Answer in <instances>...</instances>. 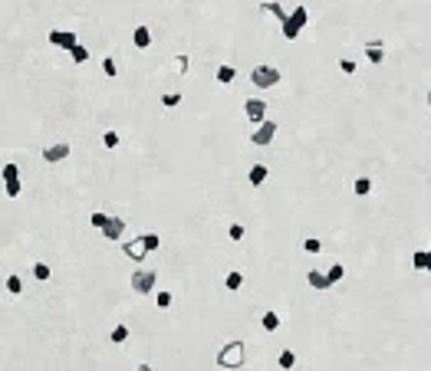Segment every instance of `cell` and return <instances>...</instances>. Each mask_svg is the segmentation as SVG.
Wrapping results in <instances>:
<instances>
[{"label": "cell", "mask_w": 431, "mask_h": 371, "mask_svg": "<svg viewBox=\"0 0 431 371\" xmlns=\"http://www.w3.org/2000/svg\"><path fill=\"white\" fill-rule=\"evenodd\" d=\"M244 358H247V345L240 339H231L227 345H221V352H218V365L221 368H240Z\"/></svg>", "instance_id": "obj_1"}, {"label": "cell", "mask_w": 431, "mask_h": 371, "mask_svg": "<svg viewBox=\"0 0 431 371\" xmlns=\"http://www.w3.org/2000/svg\"><path fill=\"white\" fill-rule=\"evenodd\" d=\"M306 20H310L306 7H296V10L283 20V40H296V37H300V30L306 26Z\"/></svg>", "instance_id": "obj_2"}, {"label": "cell", "mask_w": 431, "mask_h": 371, "mask_svg": "<svg viewBox=\"0 0 431 371\" xmlns=\"http://www.w3.org/2000/svg\"><path fill=\"white\" fill-rule=\"evenodd\" d=\"M250 82H254L257 89H273L276 82H280V69L276 66H257L254 73H250Z\"/></svg>", "instance_id": "obj_3"}, {"label": "cell", "mask_w": 431, "mask_h": 371, "mask_svg": "<svg viewBox=\"0 0 431 371\" xmlns=\"http://www.w3.org/2000/svg\"><path fill=\"white\" fill-rule=\"evenodd\" d=\"M273 138H276V122H270V118H263V122L257 125L254 131H250V145H257V148L270 145Z\"/></svg>", "instance_id": "obj_4"}, {"label": "cell", "mask_w": 431, "mask_h": 371, "mask_svg": "<svg viewBox=\"0 0 431 371\" xmlns=\"http://www.w3.org/2000/svg\"><path fill=\"white\" fill-rule=\"evenodd\" d=\"M155 279H158V276H155L151 269H135V273H132V289H135L138 296H145V292L155 289Z\"/></svg>", "instance_id": "obj_5"}, {"label": "cell", "mask_w": 431, "mask_h": 371, "mask_svg": "<svg viewBox=\"0 0 431 371\" xmlns=\"http://www.w3.org/2000/svg\"><path fill=\"white\" fill-rule=\"evenodd\" d=\"M244 115H247V122L260 125L263 118H267V102H263V99H247L244 102Z\"/></svg>", "instance_id": "obj_6"}, {"label": "cell", "mask_w": 431, "mask_h": 371, "mask_svg": "<svg viewBox=\"0 0 431 371\" xmlns=\"http://www.w3.org/2000/svg\"><path fill=\"white\" fill-rule=\"evenodd\" d=\"M125 233V220L122 217H106V223H102V237L106 240H122Z\"/></svg>", "instance_id": "obj_7"}, {"label": "cell", "mask_w": 431, "mask_h": 371, "mask_svg": "<svg viewBox=\"0 0 431 371\" xmlns=\"http://www.w3.org/2000/svg\"><path fill=\"white\" fill-rule=\"evenodd\" d=\"M66 158H69V145L66 142H56V145H50V148L43 151L46 164H59V161H66Z\"/></svg>", "instance_id": "obj_8"}, {"label": "cell", "mask_w": 431, "mask_h": 371, "mask_svg": "<svg viewBox=\"0 0 431 371\" xmlns=\"http://www.w3.org/2000/svg\"><path fill=\"white\" fill-rule=\"evenodd\" d=\"M76 43H79V40H76V33H69V30H53V33H50V46H59V50H73Z\"/></svg>", "instance_id": "obj_9"}, {"label": "cell", "mask_w": 431, "mask_h": 371, "mask_svg": "<svg viewBox=\"0 0 431 371\" xmlns=\"http://www.w3.org/2000/svg\"><path fill=\"white\" fill-rule=\"evenodd\" d=\"M122 250H125V256H129V260H138V263H142L145 256H148V247H145V240H142V237H138V240H129Z\"/></svg>", "instance_id": "obj_10"}, {"label": "cell", "mask_w": 431, "mask_h": 371, "mask_svg": "<svg viewBox=\"0 0 431 371\" xmlns=\"http://www.w3.org/2000/svg\"><path fill=\"white\" fill-rule=\"evenodd\" d=\"M365 56H369V62H382L385 59V43L382 40H369L365 43Z\"/></svg>", "instance_id": "obj_11"}, {"label": "cell", "mask_w": 431, "mask_h": 371, "mask_svg": "<svg viewBox=\"0 0 431 371\" xmlns=\"http://www.w3.org/2000/svg\"><path fill=\"white\" fill-rule=\"evenodd\" d=\"M132 43H135L138 50H148V46H151V30H148L145 23L135 26V33H132Z\"/></svg>", "instance_id": "obj_12"}, {"label": "cell", "mask_w": 431, "mask_h": 371, "mask_svg": "<svg viewBox=\"0 0 431 371\" xmlns=\"http://www.w3.org/2000/svg\"><path fill=\"white\" fill-rule=\"evenodd\" d=\"M306 283L313 286V289H319V292L329 289V276H326V273H319V269H310V273H306Z\"/></svg>", "instance_id": "obj_13"}, {"label": "cell", "mask_w": 431, "mask_h": 371, "mask_svg": "<svg viewBox=\"0 0 431 371\" xmlns=\"http://www.w3.org/2000/svg\"><path fill=\"white\" fill-rule=\"evenodd\" d=\"M188 66H191V59H188L184 53H178V56H171V62H168V69L175 76H188Z\"/></svg>", "instance_id": "obj_14"}, {"label": "cell", "mask_w": 431, "mask_h": 371, "mask_svg": "<svg viewBox=\"0 0 431 371\" xmlns=\"http://www.w3.org/2000/svg\"><path fill=\"white\" fill-rule=\"evenodd\" d=\"M267 178H270L267 164H254V167H250V174H247V181H250V184H254V187H260V184H263V181H267Z\"/></svg>", "instance_id": "obj_15"}, {"label": "cell", "mask_w": 431, "mask_h": 371, "mask_svg": "<svg viewBox=\"0 0 431 371\" xmlns=\"http://www.w3.org/2000/svg\"><path fill=\"white\" fill-rule=\"evenodd\" d=\"M240 286H244V273L234 269V273H227V276H224V289H227V292H237Z\"/></svg>", "instance_id": "obj_16"}, {"label": "cell", "mask_w": 431, "mask_h": 371, "mask_svg": "<svg viewBox=\"0 0 431 371\" xmlns=\"http://www.w3.org/2000/svg\"><path fill=\"white\" fill-rule=\"evenodd\" d=\"M260 328H263V332H276V328H280V316H276V312H263V316H260Z\"/></svg>", "instance_id": "obj_17"}, {"label": "cell", "mask_w": 431, "mask_h": 371, "mask_svg": "<svg viewBox=\"0 0 431 371\" xmlns=\"http://www.w3.org/2000/svg\"><path fill=\"white\" fill-rule=\"evenodd\" d=\"M352 194H359V197L372 194V178H356L352 181Z\"/></svg>", "instance_id": "obj_18"}, {"label": "cell", "mask_w": 431, "mask_h": 371, "mask_svg": "<svg viewBox=\"0 0 431 371\" xmlns=\"http://www.w3.org/2000/svg\"><path fill=\"white\" fill-rule=\"evenodd\" d=\"M276 365H280L283 371H290V368H293V365H296V355H293V348H283V352H280V358H276Z\"/></svg>", "instance_id": "obj_19"}, {"label": "cell", "mask_w": 431, "mask_h": 371, "mask_svg": "<svg viewBox=\"0 0 431 371\" xmlns=\"http://www.w3.org/2000/svg\"><path fill=\"white\" fill-rule=\"evenodd\" d=\"M326 276H329V286L343 283V276H346V266H343V263H332V266H329V273H326Z\"/></svg>", "instance_id": "obj_20"}, {"label": "cell", "mask_w": 431, "mask_h": 371, "mask_svg": "<svg viewBox=\"0 0 431 371\" xmlns=\"http://www.w3.org/2000/svg\"><path fill=\"white\" fill-rule=\"evenodd\" d=\"M234 79H237V73H234V66H221V69H218V82H221V86H231Z\"/></svg>", "instance_id": "obj_21"}, {"label": "cell", "mask_w": 431, "mask_h": 371, "mask_svg": "<svg viewBox=\"0 0 431 371\" xmlns=\"http://www.w3.org/2000/svg\"><path fill=\"white\" fill-rule=\"evenodd\" d=\"M4 289L10 292V296H20V292H23V283H20V276H7V279H4Z\"/></svg>", "instance_id": "obj_22"}, {"label": "cell", "mask_w": 431, "mask_h": 371, "mask_svg": "<svg viewBox=\"0 0 431 371\" xmlns=\"http://www.w3.org/2000/svg\"><path fill=\"white\" fill-rule=\"evenodd\" d=\"M102 76H109V79H115V76H119V66H115L112 56H106V59H102Z\"/></svg>", "instance_id": "obj_23"}, {"label": "cell", "mask_w": 431, "mask_h": 371, "mask_svg": "<svg viewBox=\"0 0 431 371\" xmlns=\"http://www.w3.org/2000/svg\"><path fill=\"white\" fill-rule=\"evenodd\" d=\"M227 237H231L234 243H240L247 237V230H244V223H231V227H227Z\"/></svg>", "instance_id": "obj_24"}, {"label": "cell", "mask_w": 431, "mask_h": 371, "mask_svg": "<svg viewBox=\"0 0 431 371\" xmlns=\"http://www.w3.org/2000/svg\"><path fill=\"white\" fill-rule=\"evenodd\" d=\"M162 106L165 109H178V106H181V92H165L162 95Z\"/></svg>", "instance_id": "obj_25"}, {"label": "cell", "mask_w": 431, "mask_h": 371, "mask_svg": "<svg viewBox=\"0 0 431 371\" xmlns=\"http://www.w3.org/2000/svg\"><path fill=\"white\" fill-rule=\"evenodd\" d=\"M109 339H112L115 345H122V342H129V325H115V328H112V335H109Z\"/></svg>", "instance_id": "obj_26"}, {"label": "cell", "mask_w": 431, "mask_h": 371, "mask_svg": "<svg viewBox=\"0 0 431 371\" xmlns=\"http://www.w3.org/2000/svg\"><path fill=\"white\" fill-rule=\"evenodd\" d=\"M69 56H73V62H86V59H89V50H86L82 43H76L73 50H69Z\"/></svg>", "instance_id": "obj_27"}, {"label": "cell", "mask_w": 431, "mask_h": 371, "mask_svg": "<svg viewBox=\"0 0 431 371\" xmlns=\"http://www.w3.org/2000/svg\"><path fill=\"white\" fill-rule=\"evenodd\" d=\"M171 302H175V299H171L168 289H162V292L155 296V306H158V309H171Z\"/></svg>", "instance_id": "obj_28"}, {"label": "cell", "mask_w": 431, "mask_h": 371, "mask_svg": "<svg viewBox=\"0 0 431 371\" xmlns=\"http://www.w3.org/2000/svg\"><path fill=\"white\" fill-rule=\"evenodd\" d=\"M412 266L415 269H428V250H418V253L412 256Z\"/></svg>", "instance_id": "obj_29"}, {"label": "cell", "mask_w": 431, "mask_h": 371, "mask_svg": "<svg viewBox=\"0 0 431 371\" xmlns=\"http://www.w3.org/2000/svg\"><path fill=\"white\" fill-rule=\"evenodd\" d=\"M33 279H40V283L50 279V266H46V263H33Z\"/></svg>", "instance_id": "obj_30"}, {"label": "cell", "mask_w": 431, "mask_h": 371, "mask_svg": "<svg viewBox=\"0 0 431 371\" xmlns=\"http://www.w3.org/2000/svg\"><path fill=\"white\" fill-rule=\"evenodd\" d=\"M142 240H145V247H148V253L162 247V237H158V233H142Z\"/></svg>", "instance_id": "obj_31"}, {"label": "cell", "mask_w": 431, "mask_h": 371, "mask_svg": "<svg viewBox=\"0 0 431 371\" xmlns=\"http://www.w3.org/2000/svg\"><path fill=\"white\" fill-rule=\"evenodd\" d=\"M263 10H267V13H273V17L280 20V23H283V20L290 17V13H283V7H280V4H263Z\"/></svg>", "instance_id": "obj_32"}, {"label": "cell", "mask_w": 431, "mask_h": 371, "mask_svg": "<svg viewBox=\"0 0 431 371\" xmlns=\"http://www.w3.org/2000/svg\"><path fill=\"white\" fill-rule=\"evenodd\" d=\"M303 250H306V253H310V256H316V253H319V250H323V243H319V240H316V237H310V240H303Z\"/></svg>", "instance_id": "obj_33"}, {"label": "cell", "mask_w": 431, "mask_h": 371, "mask_svg": "<svg viewBox=\"0 0 431 371\" xmlns=\"http://www.w3.org/2000/svg\"><path fill=\"white\" fill-rule=\"evenodd\" d=\"M106 217H109V214H102V211H96V214H89V227H96V230H102V223H106Z\"/></svg>", "instance_id": "obj_34"}, {"label": "cell", "mask_w": 431, "mask_h": 371, "mask_svg": "<svg viewBox=\"0 0 431 371\" xmlns=\"http://www.w3.org/2000/svg\"><path fill=\"white\" fill-rule=\"evenodd\" d=\"M17 178H20V167L13 164V161H10V164H4V181H17Z\"/></svg>", "instance_id": "obj_35"}, {"label": "cell", "mask_w": 431, "mask_h": 371, "mask_svg": "<svg viewBox=\"0 0 431 371\" xmlns=\"http://www.w3.org/2000/svg\"><path fill=\"white\" fill-rule=\"evenodd\" d=\"M102 145H106V148H119V131H106V135H102Z\"/></svg>", "instance_id": "obj_36"}, {"label": "cell", "mask_w": 431, "mask_h": 371, "mask_svg": "<svg viewBox=\"0 0 431 371\" xmlns=\"http://www.w3.org/2000/svg\"><path fill=\"white\" fill-rule=\"evenodd\" d=\"M4 191L7 197H20V181H4Z\"/></svg>", "instance_id": "obj_37"}, {"label": "cell", "mask_w": 431, "mask_h": 371, "mask_svg": "<svg viewBox=\"0 0 431 371\" xmlns=\"http://www.w3.org/2000/svg\"><path fill=\"white\" fill-rule=\"evenodd\" d=\"M339 69H343L346 76H356V62L352 59H339Z\"/></svg>", "instance_id": "obj_38"}, {"label": "cell", "mask_w": 431, "mask_h": 371, "mask_svg": "<svg viewBox=\"0 0 431 371\" xmlns=\"http://www.w3.org/2000/svg\"><path fill=\"white\" fill-rule=\"evenodd\" d=\"M428 273H431V250H428Z\"/></svg>", "instance_id": "obj_39"}, {"label": "cell", "mask_w": 431, "mask_h": 371, "mask_svg": "<svg viewBox=\"0 0 431 371\" xmlns=\"http://www.w3.org/2000/svg\"><path fill=\"white\" fill-rule=\"evenodd\" d=\"M428 106H431V89H428Z\"/></svg>", "instance_id": "obj_40"}]
</instances>
